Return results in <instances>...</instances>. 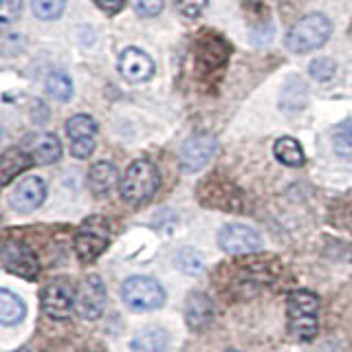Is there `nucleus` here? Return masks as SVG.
I'll use <instances>...</instances> for the list:
<instances>
[{
  "instance_id": "obj_1",
  "label": "nucleus",
  "mask_w": 352,
  "mask_h": 352,
  "mask_svg": "<svg viewBox=\"0 0 352 352\" xmlns=\"http://www.w3.org/2000/svg\"><path fill=\"white\" fill-rule=\"evenodd\" d=\"M289 333L300 341H311L319 330V300L311 291H293L286 300Z\"/></svg>"
},
{
  "instance_id": "obj_2",
  "label": "nucleus",
  "mask_w": 352,
  "mask_h": 352,
  "mask_svg": "<svg viewBox=\"0 0 352 352\" xmlns=\"http://www.w3.org/2000/svg\"><path fill=\"white\" fill-rule=\"evenodd\" d=\"M159 183H161V176H159L157 165L148 159H137L135 163H130V168L124 174L121 196H124L130 205H143L159 190Z\"/></svg>"
},
{
  "instance_id": "obj_3",
  "label": "nucleus",
  "mask_w": 352,
  "mask_h": 352,
  "mask_svg": "<svg viewBox=\"0 0 352 352\" xmlns=\"http://www.w3.org/2000/svg\"><path fill=\"white\" fill-rule=\"evenodd\" d=\"M333 25L324 14H308L295 22L293 29L286 36V47L293 53H308L319 47H324L326 40L330 38Z\"/></svg>"
},
{
  "instance_id": "obj_4",
  "label": "nucleus",
  "mask_w": 352,
  "mask_h": 352,
  "mask_svg": "<svg viewBox=\"0 0 352 352\" xmlns=\"http://www.w3.org/2000/svg\"><path fill=\"white\" fill-rule=\"evenodd\" d=\"M121 300L132 311L150 313L165 304V291L157 280L143 278V275H132L121 286Z\"/></svg>"
},
{
  "instance_id": "obj_5",
  "label": "nucleus",
  "mask_w": 352,
  "mask_h": 352,
  "mask_svg": "<svg viewBox=\"0 0 352 352\" xmlns=\"http://www.w3.org/2000/svg\"><path fill=\"white\" fill-rule=\"evenodd\" d=\"M110 245V227L104 216H88L75 234V253L82 262L97 260Z\"/></svg>"
},
{
  "instance_id": "obj_6",
  "label": "nucleus",
  "mask_w": 352,
  "mask_h": 352,
  "mask_svg": "<svg viewBox=\"0 0 352 352\" xmlns=\"http://www.w3.org/2000/svg\"><path fill=\"white\" fill-rule=\"evenodd\" d=\"M229 44L216 36V33H201V38L196 42V51H194V58H196V69L201 71L203 75H212L214 71L223 69L229 60Z\"/></svg>"
},
{
  "instance_id": "obj_7",
  "label": "nucleus",
  "mask_w": 352,
  "mask_h": 352,
  "mask_svg": "<svg viewBox=\"0 0 352 352\" xmlns=\"http://www.w3.org/2000/svg\"><path fill=\"white\" fill-rule=\"evenodd\" d=\"M77 300V291L71 282L55 280L42 289V311L51 319H69Z\"/></svg>"
},
{
  "instance_id": "obj_8",
  "label": "nucleus",
  "mask_w": 352,
  "mask_h": 352,
  "mask_svg": "<svg viewBox=\"0 0 352 352\" xmlns=\"http://www.w3.org/2000/svg\"><path fill=\"white\" fill-rule=\"evenodd\" d=\"M218 245L229 256H245V253L260 251L264 247V240L253 227L247 225H227L220 229Z\"/></svg>"
},
{
  "instance_id": "obj_9",
  "label": "nucleus",
  "mask_w": 352,
  "mask_h": 352,
  "mask_svg": "<svg viewBox=\"0 0 352 352\" xmlns=\"http://www.w3.org/2000/svg\"><path fill=\"white\" fill-rule=\"evenodd\" d=\"M218 150V141L209 132H201V135L190 137L181 148V168L187 174H194L198 170H203L205 165L214 159V154Z\"/></svg>"
},
{
  "instance_id": "obj_10",
  "label": "nucleus",
  "mask_w": 352,
  "mask_h": 352,
  "mask_svg": "<svg viewBox=\"0 0 352 352\" xmlns=\"http://www.w3.org/2000/svg\"><path fill=\"white\" fill-rule=\"evenodd\" d=\"M106 308V284L99 275H88L77 289L75 311L82 319H99Z\"/></svg>"
},
{
  "instance_id": "obj_11",
  "label": "nucleus",
  "mask_w": 352,
  "mask_h": 352,
  "mask_svg": "<svg viewBox=\"0 0 352 352\" xmlns=\"http://www.w3.org/2000/svg\"><path fill=\"white\" fill-rule=\"evenodd\" d=\"M3 267L5 271L20 275L25 280H38L40 264L36 253L18 240H5L3 245Z\"/></svg>"
},
{
  "instance_id": "obj_12",
  "label": "nucleus",
  "mask_w": 352,
  "mask_h": 352,
  "mask_svg": "<svg viewBox=\"0 0 352 352\" xmlns=\"http://www.w3.org/2000/svg\"><path fill=\"white\" fill-rule=\"evenodd\" d=\"M44 198H47V185H44V181L40 176H29V179H22L14 187V192L9 194V203L16 212L29 214L44 203Z\"/></svg>"
},
{
  "instance_id": "obj_13",
  "label": "nucleus",
  "mask_w": 352,
  "mask_h": 352,
  "mask_svg": "<svg viewBox=\"0 0 352 352\" xmlns=\"http://www.w3.org/2000/svg\"><path fill=\"white\" fill-rule=\"evenodd\" d=\"M119 73L124 75L128 82H135V84L146 82L154 75V62L148 58V53L130 47L121 53V58H119Z\"/></svg>"
},
{
  "instance_id": "obj_14",
  "label": "nucleus",
  "mask_w": 352,
  "mask_h": 352,
  "mask_svg": "<svg viewBox=\"0 0 352 352\" xmlns=\"http://www.w3.org/2000/svg\"><path fill=\"white\" fill-rule=\"evenodd\" d=\"M25 150L31 154V159L40 165L58 163L62 157V143L51 132H38L25 139Z\"/></svg>"
},
{
  "instance_id": "obj_15",
  "label": "nucleus",
  "mask_w": 352,
  "mask_h": 352,
  "mask_svg": "<svg viewBox=\"0 0 352 352\" xmlns=\"http://www.w3.org/2000/svg\"><path fill=\"white\" fill-rule=\"evenodd\" d=\"M185 322L192 330H196V333H203V330L214 322V304L205 293L194 291V293L187 295Z\"/></svg>"
},
{
  "instance_id": "obj_16",
  "label": "nucleus",
  "mask_w": 352,
  "mask_h": 352,
  "mask_svg": "<svg viewBox=\"0 0 352 352\" xmlns=\"http://www.w3.org/2000/svg\"><path fill=\"white\" fill-rule=\"evenodd\" d=\"M117 181H119V172H117L115 165L108 163V161L95 163L91 168V172H88V187H91V192L97 198H104L113 192Z\"/></svg>"
},
{
  "instance_id": "obj_17",
  "label": "nucleus",
  "mask_w": 352,
  "mask_h": 352,
  "mask_svg": "<svg viewBox=\"0 0 352 352\" xmlns=\"http://www.w3.org/2000/svg\"><path fill=\"white\" fill-rule=\"evenodd\" d=\"M170 346V335L163 328H148L130 341V352H165Z\"/></svg>"
},
{
  "instance_id": "obj_18",
  "label": "nucleus",
  "mask_w": 352,
  "mask_h": 352,
  "mask_svg": "<svg viewBox=\"0 0 352 352\" xmlns=\"http://www.w3.org/2000/svg\"><path fill=\"white\" fill-rule=\"evenodd\" d=\"M33 163L31 154L22 148H11L3 154V161H0V181L3 185H9L14 176H18L20 172H25L29 165Z\"/></svg>"
},
{
  "instance_id": "obj_19",
  "label": "nucleus",
  "mask_w": 352,
  "mask_h": 352,
  "mask_svg": "<svg viewBox=\"0 0 352 352\" xmlns=\"http://www.w3.org/2000/svg\"><path fill=\"white\" fill-rule=\"evenodd\" d=\"M25 315H27V306L16 293H11L9 289L0 291V322L5 326H14L22 322Z\"/></svg>"
},
{
  "instance_id": "obj_20",
  "label": "nucleus",
  "mask_w": 352,
  "mask_h": 352,
  "mask_svg": "<svg viewBox=\"0 0 352 352\" xmlns=\"http://www.w3.org/2000/svg\"><path fill=\"white\" fill-rule=\"evenodd\" d=\"M273 152H275V159L284 165H289V168H302L306 161L300 141H295L293 137H282L275 141Z\"/></svg>"
},
{
  "instance_id": "obj_21",
  "label": "nucleus",
  "mask_w": 352,
  "mask_h": 352,
  "mask_svg": "<svg viewBox=\"0 0 352 352\" xmlns=\"http://www.w3.org/2000/svg\"><path fill=\"white\" fill-rule=\"evenodd\" d=\"M66 132H69L71 141L77 139H95L97 135V121L88 115H75L66 121Z\"/></svg>"
},
{
  "instance_id": "obj_22",
  "label": "nucleus",
  "mask_w": 352,
  "mask_h": 352,
  "mask_svg": "<svg viewBox=\"0 0 352 352\" xmlns=\"http://www.w3.org/2000/svg\"><path fill=\"white\" fill-rule=\"evenodd\" d=\"M47 93L53 99H58V102H66V99H71V95H73L71 77L66 75V73H62V71L49 73V77H47Z\"/></svg>"
},
{
  "instance_id": "obj_23",
  "label": "nucleus",
  "mask_w": 352,
  "mask_h": 352,
  "mask_svg": "<svg viewBox=\"0 0 352 352\" xmlns=\"http://www.w3.org/2000/svg\"><path fill=\"white\" fill-rule=\"evenodd\" d=\"M333 146L339 157H352V119L341 121L333 132Z\"/></svg>"
},
{
  "instance_id": "obj_24",
  "label": "nucleus",
  "mask_w": 352,
  "mask_h": 352,
  "mask_svg": "<svg viewBox=\"0 0 352 352\" xmlns=\"http://www.w3.org/2000/svg\"><path fill=\"white\" fill-rule=\"evenodd\" d=\"M66 0H31V9L40 20H55L62 16Z\"/></svg>"
},
{
  "instance_id": "obj_25",
  "label": "nucleus",
  "mask_w": 352,
  "mask_h": 352,
  "mask_svg": "<svg viewBox=\"0 0 352 352\" xmlns=\"http://www.w3.org/2000/svg\"><path fill=\"white\" fill-rule=\"evenodd\" d=\"M308 71H311V75L317 82H328V80H333V75L337 73V64L330 58H317L311 62Z\"/></svg>"
},
{
  "instance_id": "obj_26",
  "label": "nucleus",
  "mask_w": 352,
  "mask_h": 352,
  "mask_svg": "<svg viewBox=\"0 0 352 352\" xmlns=\"http://www.w3.org/2000/svg\"><path fill=\"white\" fill-rule=\"evenodd\" d=\"M176 264L181 267V271H185V273H194V271H201L203 260H201V256H198L196 251H192V249H183V251H179V256H176Z\"/></svg>"
},
{
  "instance_id": "obj_27",
  "label": "nucleus",
  "mask_w": 352,
  "mask_h": 352,
  "mask_svg": "<svg viewBox=\"0 0 352 352\" xmlns=\"http://www.w3.org/2000/svg\"><path fill=\"white\" fill-rule=\"evenodd\" d=\"M22 14V0H0V22L11 25Z\"/></svg>"
},
{
  "instance_id": "obj_28",
  "label": "nucleus",
  "mask_w": 352,
  "mask_h": 352,
  "mask_svg": "<svg viewBox=\"0 0 352 352\" xmlns=\"http://www.w3.org/2000/svg\"><path fill=\"white\" fill-rule=\"evenodd\" d=\"M132 7L139 16L143 18H152V16H159L161 9H163V0H132Z\"/></svg>"
},
{
  "instance_id": "obj_29",
  "label": "nucleus",
  "mask_w": 352,
  "mask_h": 352,
  "mask_svg": "<svg viewBox=\"0 0 352 352\" xmlns=\"http://www.w3.org/2000/svg\"><path fill=\"white\" fill-rule=\"evenodd\" d=\"M209 0H179V11L185 18H198L207 9Z\"/></svg>"
},
{
  "instance_id": "obj_30",
  "label": "nucleus",
  "mask_w": 352,
  "mask_h": 352,
  "mask_svg": "<svg viewBox=\"0 0 352 352\" xmlns=\"http://www.w3.org/2000/svg\"><path fill=\"white\" fill-rule=\"evenodd\" d=\"M95 152V139H77L71 141V154L75 159H88Z\"/></svg>"
},
{
  "instance_id": "obj_31",
  "label": "nucleus",
  "mask_w": 352,
  "mask_h": 352,
  "mask_svg": "<svg viewBox=\"0 0 352 352\" xmlns=\"http://www.w3.org/2000/svg\"><path fill=\"white\" fill-rule=\"evenodd\" d=\"M126 0H95V5L99 9H104L106 14H115V11H119L121 7H124Z\"/></svg>"
},
{
  "instance_id": "obj_32",
  "label": "nucleus",
  "mask_w": 352,
  "mask_h": 352,
  "mask_svg": "<svg viewBox=\"0 0 352 352\" xmlns=\"http://www.w3.org/2000/svg\"><path fill=\"white\" fill-rule=\"evenodd\" d=\"M14 352H33L31 348H18V350H14Z\"/></svg>"
},
{
  "instance_id": "obj_33",
  "label": "nucleus",
  "mask_w": 352,
  "mask_h": 352,
  "mask_svg": "<svg viewBox=\"0 0 352 352\" xmlns=\"http://www.w3.org/2000/svg\"><path fill=\"white\" fill-rule=\"evenodd\" d=\"M225 352H238V350H225Z\"/></svg>"
}]
</instances>
